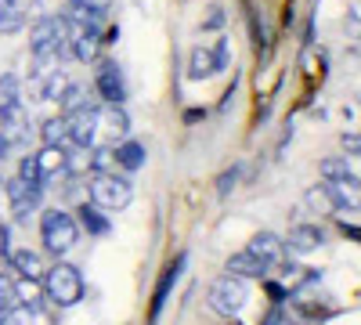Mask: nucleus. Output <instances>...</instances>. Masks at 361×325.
Returning <instances> with one entry per match:
<instances>
[{
    "label": "nucleus",
    "mask_w": 361,
    "mask_h": 325,
    "mask_svg": "<svg viewBox=\"0 0 361 325\" xmlns=\"http://www.w3.org/2000/svg\"><path fill=\"white\" fill-rule=\"evenodd\" d=\"M69 40H73V22L66 15H44L37 18L33 33H29V51L37 58L40 76L58 69V62L69 54Z\"/></svg>",
    "instance_id": "nucleus-1"
},
{
    "label": "nucleus",
    "mask_w": 361,
    "mask_h": 325,
    "mask_svg": "<svg viewBox=\"0 0 361 325\" xmlns=\"http://www.w3.org/2000/svg\"><path fill=\"white\" fill-rule=\"evenodd\" d=\"M40 278H44L47 300L54 307H73V304L83 300V275H80V268H73V264H54V268H47Z\"/></svg>",
    "instance_id": "nucleus-2"
},
{
    "label": "nucleus",
    "mask_w": 361,
    "mask_h": 325,
    "mask_svg": "<svg viewBox=\"0 0 361 325\" xmlns=\"http://www.w3.org/2000/svg\"><path fill=\"white\" fill-rule=\"evenodd\" d=\"M40 239H44V246H47L54 257H62V253H69V250L76 246V239H80V224L73 221V214H66V210H58V206H51V210L40 214Z\"/></svg>",
    "instance_id": "nucleus-3"
},
{
    "label": "nucleus",
    "mask_w": 361,
    "mask_h": 325,
    "mask_svg": "<svg viewBox=\"0 0 361 325\" xmlns=\"http://www.w3.org/2000/svg\"><path fill=\"white\" fill-rule=\"evenodd\" d=\"M206 304H209V311H214V314L231 318V314H238V311L250 304V286L238 278V275H221L214 286H209Z\"/></svg>",
    "instance_id": "nucleus-4"
},
{
    "label": "nucleus",
    "mask_w": 361,
    "mask_h": 325,
    "mask_svg": "<svg viewBox=\"0 0 361 325\" xmlns=\"http://www.w3.org/2000/svg\"><path fill=\"white\" fill-rule=\"evenodd\" d=\"M87 192H90V202H94L98 210H123V206H130V199H134V188H130L127 177H116L109 170L90 177Z\"/></svg>",
    "instance_id": "nucleus-5"
},
{
    "label": "nucleus",
    "mask_w": 361,
    "mask_h": 325,
    "mask_svg": "<svg viewBox=\"0 0 361 325\" xmlns=\"http://www.w3.org/2000/svg\"><path fill=\"white\" fill-rule=\"evenodd\" d=\"M228 62H231V40L228 37H221L214 47H195L188 58V80H209V76L224 73Z\"/></svg>",
    "instance_id": "nucleus-6"
},
{
    "label": "nucleus",
    "mask_w": 361,
    "mask_h": 325,
    "mask_svg": "<svg viewBox=\"0 0 361 325\" xmlns=\"http://www.w3.org/2000/svg\"><path fill=\"white\" fill-rule=\"evenodd\" d=\"M98 120H102L98 105H83V109L66 112L69 145H76V149H90V145H94V137H98Z\"/></svg>",
    "instance_id": "nucleus-7"
},
{
    "label": "nucleus",
    "mask_w": 361,
    "mask_h": 325,
    "mask_svg": "<svg viewBox=\"0 0 361 325\" xmlns=\"http://www.w3.org/2000/svg\"><path fill=\"white\" fill-rule=\"evenodd\" d=\"M44 188L47 185H29V181H22V177H11V181H8V202H11V214H15L18 224H25L29 214L40 206Z\"/></svg>",
    "instance_id": "nucleus-8"
},
{
    "label": "nucleus",
    "mask_w": 361,
    "mask_h": 325,
    "mask_svg": "<svg viewBox=\"0 0 361 325\" xmlns=\"http://www.w3.org/2000/svg\"><path fill=\"white\" fill-rule=\"evenodd\" d=\"M94 94H98L105 105H123V98H127V80H123V69H119L116 62H102V66H98Z\"/></svg>",
    "instance_id": "nucleus-9"
},
{
    "label": "nucleus",
    "mask_w": 361,
    "mask_h": 325,
    "mask_svg": "<svg viewBox=\"0 0 361 325\" xmlns=\"http://www.w3.org/2000/svg\"><path fill=\"white\" fill-rule=\"evenodd\" d=\"M0 137H4L11 149L29 137V112H25V105L0 109Z\"/></svg>",
    "instance_id": "nucleus-10"
},
{
    "label": "nucleus",
    "mask_w": 361,
    "mask_h": 325,
    "mask_svg": "<svg viewBox=\"0 0 361 325\" xmlns=\"http://www.w3.org/2000/svg\"><path fill=\"white\" fill-rule=\"evenodd\" d=\"M69 54L76 58V62H98V54H102V29H83V25H73Z\"/></svg>",
    "instance_id": "nucleus-11"
},
{
    "label": "nucleus",
    "mask_w": 361,
    "mask_h": 325,
    "mask_svg": "<svg viewBox=\"0 0 361 325\" xmlns=\"http://www.w3.org/2000/svg\"><path fill=\"white\" fill-rule=\"evenodd\" d=\"M185 268H188V257L180 253L170 268H166V275L159 278V286H156V293H152V318H159V311H163V304H166V297H170V289L177 286L180 275H185Z\"/></svg>",
    "instance_id": "nucleus-12"
},
{
    "label": "nucleus",
    "mask_w": 361,
    "mask_h": 325,
    "mask_svg": "<svg viewBox=\"0 0 361 325\" xmlns=\"http://www.w3.org/2000/svg\"><path fill=\"white\" fill-rule=\"evenodd\" d=\"M322 243H325V231H322L318 224H296V228L289 231V239H286L289 253H311V250H318Z\"/></svg>",
    "instance_id": "nucleus-13"
},
{
    "label": "nucleus",
    "mask_w": 361,
    "mask_h": 325,
    "mask_svg": "<svg viewBox=\"0 0 361 325\" xmlns=\"http://www.w3.org/2000/svg\"><path fill=\"white\" fill-rule=\"evenodd\" d=\"M267 268H271V264H267V260H260V257H253L250 250L235 253V257L228 260V275H238V278H264V275H267Z\"/></svg>",
    "instance_id": "nucleus-14"
},
{
    "label": "nucleus",
    "mask_w": 361,
    "mask_h": 325,
    "mask_svg": "<svg viewBox=\"0 0 361 325\" xmlns=\"http://www.w3.org/2000/svg\"><path fill=\"white\" fill-rule=\"evenodd\" d=\"M253 257H260V260H267V264H275V260H282V253H286V243L279 239L275 231H257L253 235V243L246 246Z\"/></svg>",
    "instance_id": "nucleus-15"
},
{
    "label": "nucleus",
    "mask_w": 361,
    "mask_h": 325,
    "mask_svg": "<svg viewBox=\"0 0 361 325\" xmlns=\"http://www.w3.org/2000/svg\"><path fill=\"white\" fill-rule=\"evenodd\" d=\"M112 159H116V166H123L127 173H134V170H141L145 166V159H148V152H145V145L141 141H119L116 149H112Z\"/></svg>",
    "instance_id": "nucleus-16"
},
{
    "label": "nucleus",
    "mask_w": 361,
    "mask_h": 325,
    "mask_svg": "<svg viewBox=\"0 0 361 325\" xmlns=\"http://www.w3.org/2000/svg\"><path fill=\"white\" fill-rule=\"evenodd\" d=\"M11 268L22 275V278H29V282H37L40 275H44V260H40V253H33V250H11Z\"/></svg>",
    "instance_id": "nucleus-17"
},
{
    "label": "nucleus",
    "mask_w": 361,
    "mask_h": 325,
    "mask_svg": "<svg viewBox=\"0 0 361 325\" xmlns=\"http://www.w3.org/2000/svg\"><path fill=\"white\" fill-rule=\"evenodd\" d=\"M66 149H58V145H44V152L37 156V166H40V177H44V185L51 181V177L58 173H66Z\"/></svg>",
    "instance_id": "nucleus-18"
},
{
    "label": "nucleus",
    "mask_w": 361,
    "mask_h": 325,
    "mask_svg": "<svg viewBox=\"0 0 361 325\" xmlns=\"http://www.w3.org/2000/svg\"><path fill=\"white\" fill-rule=\"evenodd\" d=\"M22 25H25V8H22V0H0V33L11 37V33H18Z\"/></svg>",
    "instance_id": "nucleus-19"
},
{
    "label": "nucleus",
    "mask_w": 361,
    "mask_h": 325,
    "mask_svg": "<svg viewBox=\"0 0 361 325\" xmlns=\"http://www.w3.org/2000/svg\"><path fill=\"white\" fill-rule=\"evenodd\" d=\"M322 177L325 181H333V185H350V188H357V173L347 166V159H322Z\"/></svg>",
    "instance_id": "nucleus-20"
},
{
    "label": "nucleus",
    "mask_w": 361,
    "mask_h": 325,
    "mask_svg": "<svg viewBox=\"0 0 361 325\" xmlns=\"http://www.w3.org/2000/svg\"><path fill=\"white\" fill-rule=\"evenodd\" d=\"M76 214H80V224L87 228V235H109V231H112V224H109V217H105V214L98 210V206H94V202H90V206L83 202V206H80V210H76Z\"/></svg>",
    "instance_id": "nucleus-21"
},
{
    "label": "nucleus",
    "mask_w": 361,
    "mask_h": 325,
    "mask_svg": "<svg viewBox=\"0 0 361 325\" xmlns=\"http://www.w3.org/2000/svg\"><path fill=\"white\" fill-rule=\"evenodd\" d=\"M66 87H69V76H66L62 69H51V73H44L40 98H44V102H58V98L66 94Z\"/></svg>",
    "instance_id": "nucleus-22"
},
{
    "label": "nucleus",
    "mask_w": 361,
    "mask_h": 325,
    "mask_svg": "<svg viewBox=\"0 0 361 325\" xmlns=\"http://www.w3.org/2000/svg\"><path fill=\"white\" fill-rule=\"evenodd\" d=\"M22 105V76L18 73H4L0 76V109Z\"/></svg>",
    "instance_id": "nucleus-23"
},
{
    "label": "nucleus",
    "mask_w": 361,
    "mask_h": 325,
    "mask_svg": "<svg viewBox=\"0 0 361 325\" xmlns=\"http://www.w3.org/2000/svg\"><path fill=\"white\" fill-rule=\"evenodd\" d=\"M102 116H105V123H109V130L116 134V137H127L130 134V116L123 112V105H105V109H98Z\"/></svg>",
    "instance_id": "nucleus-24"
},
{
    "label": "nucleus",
    "mask_w": 361,
    "mask_h": 325,
    "mask_svg": "<svg viewBox=\"0 0 361 325\" xmlns=\"http://www.w3.org/2000/svg\"><path fill=\"white\" fill-rule=\"evenodd\" d=\"M44 134V145H58V149H66L69 145V127H66V116H54V120H47L40 127Z\"/></svg>",
    "instance_id": "nucleus-25"
},
{
    "label": "nucleus",
    "mask_w": 361,
    "mask_h": 325,
    "mask_svg": "<svg viewBox=\"0 0 361 325\" xmlns=\"http://www.w3.org/2000/svg\"><path fill=\"white\" fill-rule=\"evenodd\" d=\"M58 102H62V109H66V112H73V109H83V105H94V102H90V94L83 91L80 83H73V80H69V87H66V94L58 98ZM66 112H62V116H66Z\"/></svg>",
    "instance_id": "nucleus-26"
},
{
    "label": "nucleus",
    "mask_w": 361,
    "mask_h": 325,
    "mask_svg": "<svg viewBox=\"0 0 361 325\" xmlns=\"http://www.w3.org/2000/svg\"><path fill=\"white\" fill-rule=\"evenodd\" d=\"M250 29H253V47L260 51V58H267L271 54V33H267L264 18H257V11H250Z\"/></svg>",
    "instance_id": "nucleus-27"
},
{
    "label": "nucleus",
    "mask_w": 361,
    "mask_h": 325,
    "mask_svg": "<svg viewBox=\"0 0 361 325\" xmlns=\"http://www.w3.org/2000/svg\"><path fill=\"white\" fill-rule=\"evenodd\" d=\"M22 304V297H18V286L8 278V275H0V314L4 311H15Z\"/></svg>",
    "instance_id": "nucleus-28"
},
{
    "label": "nucleus",
    "mask_w": 361,
    "mask_h": 325,
    "mask_svg": "<svg viewBox=\"0 0 361 325\" xmlns=\"http://www.w3.org/2000/svg\"><path fill=\"white\" fill-rule=\"evenodd\" d=\"M0 325H37V311H29L25 304H18L15 311L0 314Z\"/></svg>",
    "instance_id": "nucleus-29"
},
{
    "label": "nucleus",
    "mask_w": 361,
    "mask_h": 325,
    "mask_svg": "<svg viewBox=\"0 0 361 325\" xmlns=\"http://www.w3.org/2000/svg\"><path fill=\"white\" fill-rule=\"evenodd\" d=\"M18 177H22V181H29V185H44L40 166H37V156H25V159L18 163Z\"/></svg>",
    "instance_id": "nucleus-30"
},
{
    "label": "nucleus",
    "mask_w": 361,
    "mask_h": 325,
    "mask_svg": "<svg viewBox=\"0 0 361 325\" xmlns=\"http://www.w3.org/2000/svg\"><path fill=\"white\" fill-rule=\"evenodd\" d=\"M112 163H116L112 159V149H94V152H90V170H94V173H105Z\"/></svg>",
    "instance_id": "nucleus-31"
},
{
    "label": "nucleus",
    "mask_w": 361,
    "mask_h": 325,
    "mask_svg": "<svg viewBox=\"0 0 361 325\" xmlns=\"http://www.w3.org/2000/svg\"><path fill=\"white\" fill-rule=\"evenodd\" d=\"M238 173H243V166H231L228 173H221V181H217V195H228V192L235 188V181H238Z\"/></svg>",
    "instance_id": "nucleus-32"
},
{
    "label": "nucleus",
    "mask_w": 361,
    "mask_h": 325,
    "mask_svg": "<svg viewBox=\"0 0 361 325\" xmlns=\"http://www.w3.org/2000/svg\"><path fill=\"white\" fill-rule=\"evenodd\" d=\"M267 297L275 300V304H286V300H289V293H286L279 282H267Z\"/></svg>",
    "instance_id": "nucleus-33"
},
{
    "label": "nucleus",
    "mask_w": 361,
    "mask_h": 325,
    "mask_svg": "<svg viewBox=\"0 0 361 325\" xmlns=\"http://www.w3.org/2000/svg\"><path fill=\"white\" fill-rule=\"evenodd\" d=\"M221 22H224V11H221V8H214V15H209V18L202 22V29H217Z\"/></svg>",
    "instance_id": "nucleus-34"
},
{
    "label": "nucleus",
    "mask_w": 361,
    "mask_h": 325,
    "mask_svg": "<svg viewBox=\"0 0 361 325\" xmlns=\"http://www.w3.org/2000/svg\"><path fill=\"white\" fill-rule=\"evenodd\" d=\"M343 149H347L350 156H357V149H361V145H357V134H343Z\"/></svg>",
    "instance_id": "nucleus-35"
},
{
    "label": "nucleus",
    "mask_w": 361,
    "mask_h": 325,
    "mask_svg": "<svg viewBox=\"0 0 361 325\" xmlns=\"http://www.w3.org/2000/svg\"><path fill=\"white\" fill-rule=\"evenodd\" d=\"M0 257H11V246H8V228H0Z\"/></svg>",
    "instance_id": "nucleus-36"
},
{
    "label": "nucleus",
    "mask_w": 361,
    "mask_h": 325,
    "mask_svg": "<svg viewBox=\"0 0 361 325\" xmlns=\"http://www.w3.org/2000/svg\"><path fill=\"white\" fill-rule=\"evenodd\" d=\"M264 325H289V321L282 318V311H271V314L264 318Z\"/></svg>",
    "instance_id": "nucleus-37"
},
{
    "label": "nucleus",
    "mask_w": 361,
    "mask_h": 325,
    "mask_svg": "<svg viewBox=\"0 0 361 325\" xmlns=\"http://www.w3.org/2000/svg\"><path fill=\"white\" fill-rule=\"evenodd\" d=\"M202 116H206V109H188L185 112V123H195V120H202Z\"/></svg>",
    "instance_id": "nucleus-38"
},
{
    "label": "nucleus",
    "mask_w": 361,
    "mask_h": 325,
    "mask_svg": "<svg viewBox=\"0 0 361 325\" xmlns=\"http://www.w3.org/2000/svg\"><path fill=\"white\" fill-rule=\"evenodd\" d=\"M69 4H94V0H69Z\"/></svg>",
    "instance_id": "nucleus-39"
}]
</instances>
